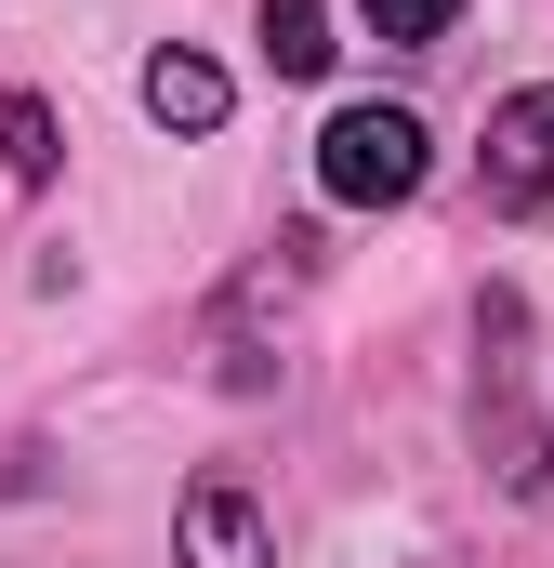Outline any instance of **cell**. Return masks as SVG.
<instances>
[{"mask_svg": "<svg viewBox=\"0 0 554 568\" xmlns=\"http://www.w3.org/2000/svg\"><path fill=\"white\" fill-rule=\"evenodd\" d=\"M172 542H185V568H277V529H265V503L238 476H185Z\"/></svg>", "mask_w": 554, "mask_h": 568, "instance_id": "3", "label": "cell"}, {"mask_svg": "<svg viewBox=\"0 0 554 568\" xmlns=\"http://www.w3.org/2000/svg\"><path fill=\"white\" fill-rule=\"evenodd\" d=\"M475 159H489V212H515V225H554V80L502 93Z\"/></svg>", "mask_w": 554, "mask_h": 568, "instance_id": "2", "label": "cell"}, {"mask_svg": "<svg viewBox=\"0 0 554 568\" xmlns=\"http://www.w3.org/2000/svg\"><path fill=\"white\" fill-rule=\"evenodd\" d=\"M225 106H238V80H225L212 53H185V40L145 53V120H158V133H225Z\"/></svg>", "mask_w": 554, "mask_h": 568, "instance_id": "4", "label": "cell"}, {"mask_svg": "<svg viewBox=\"0 0 554 568\" xmlns=\"http://www.w3.org/2000/svg\"><path fill=\"white\" fill-rule=\"evenodd\" d=\"M422 172H435V133H422L410 106H343L317 133V185L343 212H397V199H422Z\"/></svg>", "mask_w": 554, "mask_h": 568, "instance_id": "1", "label": "cell"}, {"mask_svg": "<svg viewBox=\"0 0 554 568\" xmlns=\"http://www.w3.org/2000/svg\"><path fill=\"white\" fill-rule=\"evenodd\" d=\"M0 172L13 185H53V106L40 93H0Z\"/></svg>", "mask_w": 554, "mask_h": 568, "instance_id": "6", "label": "cell"}, {"mask_svg": "<svg viewBox=\"0 0 554 568\" xmlns=\"http://www.w3.org/2000/svg\"><path fill=\"white\" fill-rule=\"evenodd\" d=\"M252 40H265L277 80H330V53H343V40H330V0H265Z\"/></svg>", "mask_w": 554, "mask_h": 568, "instance_id": "5", "label": "cell"}, {"mask_svg": "<svg viewBox=\"0 0 554 568\" xmlns=\"http://www.w3.org/2000/svg\"><path fill=\"white\" fill-rule=\"evenodd\" d=\"M449 13H462V0H357V27H370L383 53H422V40H449Z\"/></svg>", "mask_w": 554, "mask_h": 568, "instance_id": "7", "label": "cell"}]
</instances>
